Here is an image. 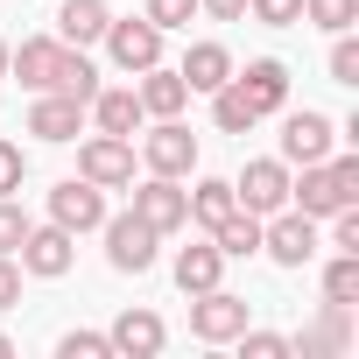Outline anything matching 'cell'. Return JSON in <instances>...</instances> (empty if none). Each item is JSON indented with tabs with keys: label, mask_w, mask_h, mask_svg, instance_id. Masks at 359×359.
<instances>
[{
	"label": "cell",
	"mask_w": 359,
	"mask_h": 359,
	"mask_svg": "<svg viewBox=\"0 0 359 359\" xmlns=\"http://www.w3.org/2000/svg\"><path fill=\"white\" fill-rule=\"evenodd\" d=\"M289 205L310 212V219H331L338 205H359V155L303 162V176H289Z\"/></svg>",
	"instance_id": "cell-1"
},
{
	"label": "cell",
	"mask_w": 359,
	"mask_h": 359,
	"mask_svg": "<svg viewBox=\"0 0 359 359\" xmlns=\"http://www.w3.org/2000/svg\"><path fill=\"white\" fill-rule=\"evenodd\" d=\"M106 268L113 275H148L155 268V247H162V233L148 226V219H134V212H106Z\"/></svg>",
	"instance_id": "cell-2"
},
{
	"label": "cell",
	"mask_w": 359,
	"mask_h": 359,
	"mask_svg": "<svg viewBox=\"0 0 359 359\" xmlns=\"http://www.w3.org/2000/svg\"><path fill=\"white\" fill-rule=\"evenodd\" d=\"M261 254H268L275 268H303V261H317V219L296 212V205L268 212V219H261Z\"/></svg>",
	"instance_id": "cell-3"
},
{
	"label": "cell",
	"mask_w": 359,
	"mask_h": 359,
	"mask_svg": "<svg viewBox=\"0 0 359 359\" xmlns=\"http://www.w3.org/2000/svg\"><path fill=\"white\" fill-rule=\"evenodd\" d=\"M141 162H148V176H176V184L198 169V134L184 127V113H176V120H155V127L141 134Z\"/></svg>",
	"instance_id": "cell-4"
},
{
	"label": "cell",
	"mask_w": 359,
	"mask_h": 359,
	"mask_svg": "<svg viewBox=\"0 0 359 359\" xmlns=\"http://www.w3.org/2000/svg\"><path fill=\"white\" fill-rule=\"evenodd\" d=\"M78 176L99 184V191H127V184H134V141H127V134H92V141H78Z\"/></svg>",
	"instance_id": "cell-5"
},
{
	"label": "cell",
	"mask_w": 359,
	"mask_h": 359,
	"mask_svg": "<svg viewBox=\"0 0 359 359\" xmlns=\"http://www.w3.org/2000/svg\"><path fill=\"white\" fill-rule=\"evenodd\" d=\"M240 331H247V296H233V289H198L191 296V338L233 345Z\"/></svg>",
	"instance_id": "cell-6"
},
{
	"label": "cell",
	"mask_w": 359,
	"mask_h": 359,
	"mask_svg": "<svg viewBox=\"0 0 359 359\" xmlns=\"http://www.w3.org/2000/svg\"><path fill=\"white\" fill-rule=\"evenodd\" d=\"M127 191H134V205H127V212H134V219H148L162 240L191 226V205H184V184H176V176H148V184H127Z\"/></svg>",
	"instance_id": "cell-7"
},
{
	"label": "cell",
	"mask_w": 359,
	"mask_h": 359,
	"mask_svg": "<svg viewBox=\"0 0 359 359\" xmlns=\"http://www.w3.org/2000/svg\"><path fill=\"white\" fill-rule=\"evenodd\" d=\"M99 43H106V57H113L127 78H141L148 64H162V29H155L148 15H141V22H134V15H127V22H106Z\"/></svg>",
	"instance_id": "cell-8"
},
{
	"label": "cell",
	"mask_w": 359,
	"mask_h": 359,
	"mask_svg": "<svg viewBox=\"0 0 359 359\" xmlns=\"http://www.w3.org/2000/svg\"><path fill=\"white\" fill-rule=\"evenodd\" d=\"M15 254H22V275L57 282V275H71V261H78V233H64V226L50 219V226H29V240H22Z\"/></svg>",
	"instance_id": "cell-9"
},
{
	"label": "cell",
	"mask_w": 359,
	"mask_h": 359,
	"mask_svg": "<svg viewBox=\"0 0 359 359\" xmlns=\"http://www.w3.org/2000/svg\"><path fill=\"white\" fill-rule=\"evenodd\" d=\"M233 198H240L254 219L282 212V205H289V162H282V155H261V162H247V169L233 176Z\"/></svg>",
	"instance_id": "cell-10"
},
{
	"label": "cell",
	"mask_w": 359,
	"mask_h": 359,
	"mask_svg": "<svg viewBox=\"0 0 359 359\" xmlns=\"http://www.w3.org/2000/svg\"><path fill=\"white\" fill-rule=\"evenodd\" d=\"M50 219H57L64 233H99V226H106V191L85 184V176H64V184L50 191Z\"/></svg>",
	"instance_id": "cell-11"
},
{
	"label": "cell",
	"mask_w": 359,
	"mask_h": 359,
	"mask_svg": "<svg viewBox=\"0 0 359 359\" xmlns=\"http://www.w3.org/2000/svg\"><path fill=\"white\" fill-rule=\"evenodd\" d=\"M331 141H338V127H331L317 106H303V113H289V120H282V162H289V169L324 162V155H331Z\"/></svg>",
	"instance_id": "cell-12"
},
{
	"label": "cell",
	"mask_w": 359,
	"mask_h": 359,
	"mask_svg": "<svg viewBox=\"0 0 359 359\" xmlns=\"http://www.w3.org/2000/svg\"><path fill=\"white\" fill-rule=\"evenodd\" d=\"M106 345H113V359H155L169 345V324L155 310H120L113 331H106Z\"/></svg>",
	"instance_id": "cell-13"
},
{
	"label": "cell",
	"mask_w": 359,
	"mask_h": 359,
	"mask_svg": "<svg viewBox=\"0 0 359 359\" xmlns=\"http://www.w3.org/2000/svg\"><path fill=\"white\" fill-rule=\"evenodd\" d=\"M64 50L71 43H57V36H29L22 50H8V78H22L29 92H50L57 71H64Z\"/></svg>",
	"instance_id": "cell-14"
},
{
	"label": "cell",
	"mask_w": 359,
	"mask_h": 359,
	"mask_svg": "<svg viewBox=\"0 0 359 359\" xmlns=\"http://www.w3.org/2000/svg\"><path fill=\"white\" fill-rule=\"evenodd\" d=\"M289 345H296L303 359H338V352L352 345V303H324V310H317V324H303Z\"/></svg>",
	"instance_id": "cell-15"
},
{
	"label": "cell",
	"mask_w": 359,
	"mask_h": 359,
	"mask_svg": "<svg viewBox=\"0 0 359 359\" xmlns=\"http://www.w3.org/2000/svg\"><path fill=\"white\" fill-rule=\"evenodd\" d=\"M233 85L254 99V113H261V120L289 106V64H282V57H254L247 71H233Z\"/></svg>",
	"instance_id": "cell-16"
},
{
	"label": "cell",
	"mask_w": 359,
	"mask_h": 359,
	"mask_svg": "<svg viewBox=\"0 0 359 359\" xmlns=\"http://www.w3.org/2000/svg\"><path fill=\"white\" fill-rule=\"evenodd\" d=\"M78 127H85V106H78V99H64V92H36V106H29V134H36V141L64 148V141H78Z\"/></svg>",
	"instance_id": "cell-17"
},
{
	"label": "cell",
	"mask_w": 359,
	"mask_h": 359,
	"mask_svg": "<svg viewBox=\"0 0 359 359\" xmlns=\"http://www.w3.org/2000/svg\"><path fill=\"white\" fill-rule=\"evenodd\" d=\"M134 99H141V113H148V120H176V113L191 106V85H184V71L148 64V71H141V85H134Z\"/></svg>",
	"instance_id": "cell-18"
},
{
	"label": "cell",
	"mask_w": 359,
	"mask_h": 359,
	"mask_svg": "<svg viewBox=\"0 0 359 359\" xmlns=\"http://www.w3.org/2000/svg\"><path fill=\"white\" fill-rule=\"evenodd\" d=\"M176 71H184V85H191V92H219L240 64H233V50H226V43H191Z\"/></svg>",
	"instance_id": "cell-19"
},
{
	"label": "cell",
	"mask_w": 359,
	"mask_h": 359,
	"mask_svg": "<svg viewBox=\"0 0 359 359\" xmlns=\"http://www.w3.org/2000/svg\"><path fill=\"white\" fill-rule=\"evenodd\" d=\"M85 113H92V127H99V134H127V141H134V134H141V120H148V113H141V99H134V85H120V92H92V106H85Z\"/></svg>",
	"instance_id": "cell-20"
},
{
	"label": "cell",
	"mask_w": 359,
	"mask_h": 359,
	"mask_svg": "<svg viewBox=\"0 0 359 359\" xmlns=\"http://www.w3.org/2000/svg\"><path fill=\"white\" fill-rule=\"evenodd\" d=\"M106 22H113L106 0H64V8H57V43L85 50V43H99V36H106Z\"/></svg>",
	"instance_id": "cell-21"
},
{
	"label": "cell",
	"mask_w": 359,
	"mask_h": 359,
	"mask_svg": "<svg viewBox=\"0 0 359 359\" xmlns=\"http://www.w3.org/2000/svg\"><path fill=\"white\" fill-rule=\"evenodd\" d=\"M184 205H191V226H205V233H212V226L240 205V198H233V176H198V184L184 191Z\"/></svg>",
	"instance_id": "cell-22"
},
{
	"label": "cell",
	"mask_w": 359,
	"mask_h": 359,
	"mask_svg": "<svg viewBox=\"0 0 359 359\" xmlns=\"http://www.w3.org/2000/svg\"><path fill=\"white\" fill-rule=\"evenodd\" d=\"M212 247H219L226 261H247V254H261V219H254L247 205H233V212L212 226Z\"/></svg>",
	"instance_id": "cell-23"
},
{
	"label": "cell",
	"mask_w": 359,
	"mask_h": 359,
	"mask_svg": "<svg viewBox=\"0 0 359 359\" xmlns=\"http://www.w3.org/2000/svg\"><path fill=\"white\" fill-rule=\"evenodd\" d=\"M219 275H226V254L219 247H184V254H176V289H184V296L219 289Z\"/></svg>",
	"instance_id": "cell-24"
},
{
	"label": "cell",
	"mask_w": 359,
	"mask_h": 359,
	"mask_svg": "<svg viewBox=\"0 0 359 359\" xmlns=\"http://www.w3.org/2000/svg\"><path fill=\"white\" fill-rule=\"evenodd\" d=\"M205 99H212V120H219V134H254V127H261L254 99H247V92L233 85V78H226L219 92H205Z\"/></svg>",
	"instance_id": "cell-25"
},
{
	"label": "cell",
	"mask_w": 359,
	"mask_h": 359,
	"mask_svg": "<svg viewBox=\"0 0 359 359\" xmlns=\"http://www.w3.org/2000/svg\"><path fill=\"white\" fill-rule=\"evenodd\" d=\"M50 92H64V99L92 106V92H99V71H92V57H85V50H64V71H57V85H50Z\"/></svg>",
	"instance_id": "cell-26"
},
{
	"label": "cell",
	"mask_w": 359,
	"mask_h": 359,
	"mask_svg": "<svg viewBox=\"0 0 359 359\" xmlns=\"http://www.w3.org/2000/svg\"><path fill=\"white\" fill-rule=\"evenodd\" d=\"M324 303H359V254H338L324 268Z\"/></svg>",
	"instance_id": "cell-27"
},
{
	"label": "cell",
	"mask_w": 359,
	"mask_h": 359,
	"mask_svg": "<svg viewBox=\"0 0 359 359\" xmlns=\"http://www.w3.org/2000/svg\"><path fill=\"white\" fill-rule=\"evenodd\" d=\"M303 22L338 36V29H352V22H359V0H303Z\"/></svg>",
	"instance_id": "cell-28"
},
{
	"label": "cell",
	"mask_w": 359,
	"mask_h": 359,
	"mask_svg": "<svg viewBox=\"0 0 359 359\" xmlns=\"http://www.w3.org/2000/svg\"><path fill=\"white\" fill-rule=\"evenodd\" d=\"M240 352H247V359H289L296 345H289V331H254V324H247V331H240Z\"/></svg>",
	"instance_id": "cell-29"
},
{
	"label": "cell",
	"mask_w": 359,
	"mask_h": 359,
	"mask_svg": "<svg viewBox=\"0 0 359 359\" xmlns=\"http://www.w3.org/2000/svg\"><path fill=\"white\" fill-rule=\"evenodd\" d=\"M57 359H113V345H106V331H64Z\"/></svg>",
	"instance_id": "cell-30"
},
{
	"label": "cell",
	"mask_w": 359,
	"mask_h": 359,
	"mask_svg": "<svg viewBox=\"0 0 359 359\" xmlns=\"http://www.w3.org/2000/svg\"><path fill=\"white\" fill-rule=\"evenodd\" d=\"M247 15H254L261 29H296V22H303V0H247Z\"/></svg>",
	"instance_id": "cell-31"
},
{
	"label": "cell",
	"mask_w": 359,
	"mask_h": 359,
	"mask_svg": "<svg viewBox=\"0 0 359 359\" xmlns=\"http://www.w3.org/2000/svg\"><path fill=\"white\" fill-rule=\"evenodd\" d=\"M331 85H359V43H352V29H338V43H331Z\"/></svg>",
	"instance_id": "cell-32"
},
{
	"label": "cell",
	"mask_w": 359,
	"mask_h": 359,
	"mask_svg": "<svg viewBox=\"0 0 359 359\" xmlns=\"http://www.w3.org/2000/svg\"><path fill=\"white\" fill-rule=\"evenodd\" d=\"M29 226H36V219H29L15 198H0V254H15V247L29 240Z\"/></svg>",
	"instance_id": "cell-33"
},
{
	"label": "cell",
	"mask_w": 359,
	"mask_h": 359,
	"mask_svg": "<svg viewBox=\"0 0 359 359\" xmlns=\"http://www.w3.org/2000/svg\"><path fill=\"white\" fill-rule=\"evenodd\" d=\"M191 15H198V0H148V22L169 36V29H191Z\"/></svg>",
	"instance_id": "cell-34"
},
{
	"label": "cell",
	"mask_w": 359,
	"mask_h": 359,
	"mask_svg": "<svg viewBox=\"0 0 359 359\" xmlns=\"http://www.w3.org/2000/svg\"><path fill=\"white\" fill-rule=\"evenodd\" d=\"M22 176H29V155L15 141H0V198H15L22 191Z\"/></svg>",
	"instance_id": "cell-35"
},
{
	"label": "cell",
	"mask_w": 359,
	"mask_h": 359,
	"mask_svg": "<svg viewBox=\"0 0 359 359\" xmlns=\"http://www.w3.org/2000/svg\"><path fill=\"white\" fill-rule=\"evenodd\" d=\"M331 247L338 254H359V205H338L331 212Z\"/></svg>",
	"instance_id": "cell-36"
},
{
	"label": "cell",
	"mask_w": 359,
	"mask_h": 359,
	"mask_svg": "<svg viewBox=\"0 0 359 359\" xmlns=\"http://www.w3.org/2000/svg\"><path fill=\"white\" fill-rule=\"evenodd\" d=\"M15 303H22V261L0 254V310H15Z\"/></svg>",
	"instance_id": "cell-37"
},
{
	"label": "cell",
	"mask_w": 359,
	"mask_h": 359,
	"mask_svg": "<svg viewBox=\"0 0 359 359\" xmlns=\"http://www.w3.org/2000/svg\"><path fill=\"white\" fill-rule=\"evenodd\" d=\"M198 15H212V22H247V0H198Z\"/></svg>",
	"instance_id": "cell-38"
},
{
	"label": "cell",
	"mask_w": 359,
	"mask_h": 359,
	"mask_svg": "<svg viewBox=\"0 0 359 359\" xmlns=\"http://www.w3.org/2000/svg\"><path fill=\"white\" fill-rule=\"evenodd\" d=\"M0 359H15V338H8V331H0Z\"/></svg>",
	"instance_id": "cell-39"
},
{
	"label": "cell",
	"mask_w": 359,
	"mask_h": 359,
	"mask_svg": "<svg viewBox=\"0 0 359 359\" xmlns=\"http://www.w3.org/2000/svg\"><path fill=\"white\" fill-rule=\"evenodd\" d=\"M0 78H8V43H0Z\"/></svg>",
	"instance_id": "cell-40"
}]
</instances>
